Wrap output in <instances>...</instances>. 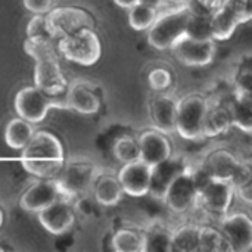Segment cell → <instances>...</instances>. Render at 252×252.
I'll return each mask as SVG.
<instances>
[{
	"label": "cell",
	"instance_id": "cell-24",
	"mask_svg": "<svg viewBox=\"0 0 252 252\" xmlns=\"http://www.w3.org/2000/svg\"><path fill=\"white\" fill-rule=\"evenodd\" d=\"M239 25V21L223 6H219L213 15L210 16V28H211V37L216 41H224L229 40L236 27Z\"/></svg>",
	"mask_w": 252,
	"mask_h": 252
},
{
	"label": "cell",
	"instance_id": "cell-2",
	"mask_svg": "<svg viewBox=\"0 0 252 252\" xmlns=\"http://www.w3.org/2000/svg\"><path fill=\"white\" fill-rule=\"evenodd\" d=\"M24 50L35 61V87L50 96L62 94L68 87V81L61 69L59 59L53 46V38L27 37Z\"/></svg>",
	"mask_w": 252,
	"mask_h": 252
},
{
	"label": "cell",
	"instance_id": "cell-11",
	"mask_svg": "<svg viewBox=\"0 0 252 252\" xmlns=\"http://www.w3.org/2000/svg\"><path fill=\"white\" fill-rule=\"evenodd\" d=\"M220 232L230 251L248 252L252 248V221L248 214H224L220 221Z\"/></svg>",
	"mask_w": 252,
	"mask_h": 252
},
{
	"label": "cell",
	"instance_id": "cell-16",
	"mask_svg": "<svg viewBox=\"0 0 252 252\" xmlns=\"http://www.w3.org/2000/svg\"><path fill=\"white\" fill-rule=\"evenodd\" d=\"M186 162L180 157H168L167 159L161 161L159 164L152 167L151 171V186H149V193L155 198L162 201L165 196V192L171 182L185 171Z\"/></svg>",
	"mask_w": 252,
	"mask_h": 252
},
{
	"label": "cell",
	"instance_id": "cell-27",
	"mask_svg": "<svg viewBox=\"0 0 252 252\" xmlns=\"http://www.w3.org/2000/svg\"><path fill=\"white\" fill-rule=\"evenodd\" d=\"M158 16V9L146 3H136L128 9V24L136 31L148 30Z\"/></svg>",
	"mask_w": 252,
	"mask_h": 252
},
{
	"label": "cell",
	"instance_id": "cell-32",
	"mask_svg": "<svg viewBox=\"0 0 252 252\" xmlns=\"http://www.w3.org/2000/svg\"><path fill=\"white\" fill-rule=\"evenodd\" d=\"M185 34L196 40H213L211 28H210V16L190 13Z\"/></svg>",
	"mask_w": 252,
	"mask_h": 252
},
{
	"label": "cell",
	"instance_id": "cell-44",
	"mask_svg": "<svg viewBox=\"0 0 252 252\" xmlns=\"http://www.w3.org/2000/svg\"><path fill=\"white\" fill-rule=\"evenodd\" d=\"M0 251H3V248H1V247H0Z\"/></svg>",
	"mask_w": 252,
	"mask_h": 252
},
{
	"label": "cell",
	"instance_id": "cell-35",
	"mask_svg": "<svg viewBox=\"0 0 252 252\" xmlns=\"http://www.w3.org/2000/svg\"><path fill=\"white\" fill-rule=\"evenodd\" d=\"M148 81H149V86L152 87V90L155 92H164L167 90L171 83H173V78H171V72L165 68H155L149 72L148 75Z\"/></svg>",
	"mask_w": 252,
	"mask_h": 252
},
{
	"label": "cell",
	"instance_id": "cell-9",
	"mask_svg": "<svg viewBox=\"0 0 252 252\" xmlns=\"http://www.w3.org/2000/svg\"><path fill=\"white\" fill-rule=\"evenodd\" d=\"M170 50L186 66H207L214 61L216 43L214 40H196L183 34Z\"/></svg>",
	"mask_w": 252,
	"mask_h": 252
},
{
	"label": "cell",
	"instance_id": "cell-10",
	"mask_svg": "<svg viewBox=\"0 0 252 252\" xmlns=\"http://www.w3.org/2000/svg\"><path fill=\"white\" fill-rule=\"evenodd\" d=\"M233 185L227 180L208 179L198 190V201L201 207L214 216L227 214L233 201Z\"/></svg>",
	"mask_w": 252,
	"mask_h": 252
},
{
	"label": "cell",
	"instance_id": "cell-33",
	"mask_svg": "<svg viewBox=\"0 0 252 252\" xmlns=\"http://www.w3.org/2000/svg\"><path fill=\"white\" fill-rule=\"evenodd\" d=\"M220 6L226 7L239 21V24H245L251 19V0H221Z\"/></svg>",
	"mask_w": 252,
	"mask_h": 252
},
{
	"label": "cell",
	"instance_id": "cell-17",
	"mask_svg": "<svg viewBox=\"0 0 252 252\" xmlns=\"http://www.w3.org/2000/svg\"><path fill=\"white\" fill-rule=\"evenodd\" d=\"M140 161L154 167L171 157V143L159 130H146L139 137Z\"/></svg>",
	"mask_w": 252,
	"mask_h": 252
},
{
	"label": "cell",
	"instance_id": "cell-36",
	"mask_svg": "<svg viewBox=\"0 0 252 252\" xmlns=\"http://www.w3.org/2000/svg\"><path fill=\"white\" fill-rule=\"evenodd\" d=\"M221 0H186V7L190 13L211 16L213 12L220 6Z\"/></svg>",
	"mask_w": 252,
	"mask_h": 252
},
{
	"label": "cell",
	"instance_id": "cell-12",
	"mask_svg": "<svg viewBox=\"0 0 252 252\" xmlns=\"http://www.w3.org/2000/svg\"><path fill=\"white\" fill-rule=\"evenodd\" d=\"M68 199L58 182V179H46L30 186L21 196L19 205L27 213H38L52 205L58 199ZM69 201V199H68Z\"/></svg>",
	"mask_w": 252,
	"mask_h": 252
},
{
	"label": "cell",
	"instance_id": "cell-39",
	"mask_svg": "<svg viewBox=\"0 0 252 252\" xmlns=\"http://www.w3.org/2000/svg\"><path fill=\"white\" fill-rule=\"evenodd\" d=\"M235 193L239 195V198L245 202V204H251V182L250 183H244V185H239V186H235L233 188Z\"/></svg>",
	"mask_w": 252,
	"mask_h": 252
},
{
	"label": "cell",
	"instance_id": "cell-20",
	"mask_svg": "<svg viewBox=\"0 0 252 252\" xmlns=\"http://www.w3.org/2000/svg\"><path fill=\"white\" fill-rule=\"evenodd\" d=\"M176 111L177 102L168 94H158L149 105L151 120L157 130L164 134L176 131Z\"/></svg>",
	"mask_w": 252,
	"mask_h": 252
},
{
	"label": "cell",
	"instance_id": "cell-42",
	"mask_svg": "<svg viewBox=\"0 0 252 252\" xmlns=\"http://www.w3.org/2000/svg\"><path fill=\"white\" fill-rule=\"evenodd\" d=\"M161 1H165L170 4H185L186 3V0H161Z\"/></svg>",
	"mask_w": 252,
	"mask_h": 252
},
{
	"label": "cell",
	"instance_id": "cell-28",
	"mask_svg": "<svg viewBox=\"0 0 252 252\" xmlns=\"http://www.w3.org/2000/svg\"><path fill=\"white\" fill-rule=\"evenodd\" d=\"M143 251L170 252L173 251L171 232L164 227H152L143 235Z\"/></svg>",
	"mask_w": 252,
	"mask_h": 252
},
{
	"label": "cell",
	"instance_id": "cell-1",
	"mask_svg": "<svg viewBox=\"0 0 252 252\" xmlns=\"http://www.w3.org/2000/svg\"><path fill=\"white\" fill-rule=\"evenodd\" d=\"M21 164L24 170L38 179H55L63 167V146L49 131H34L22 148Z\"/></svg>",
	"mask_w": 252,
	"mask_h": 252
},
{
	"label": "cell",
	"instance_id": "cell-43",
	"mask_svg": "<svg viewBox=\"0 0 252 252\" xmlns=\"http://www.w3.org/2000/svg\"><path fill=\"white\" fill-rule=\"evenodd\" d=\"M3 220H4V217H3V213H1V210H0V227L3 226Z\"/></svg>",
	"mask_w": 252,
	"mask_h": 252
},
{
	"label": "cell",
	"instance_id": "cell-14",
	"mask_svg": "<svg viewBox=\"0 0 252 252\" xmlns=\"http://www.w3.org/2000/svg\"><path fill=\"white\" fill-rule=\"evenodd\" d=\"M37 219L46 232L56 236L68 233L75 223V214L69 205V201L63 198L58 199L52 205L38 211Z\"/></svg>",
	"mask_w": 252,
	"mask_h": 252
},
{
	"label": "cell",
	"instance_id": "cell-26",
	"mask_svg": "<svg viewBox=\"0 0 252 252\" xmlns=\"http://www.w3.org/2000/svg\"><path fill=\"white\" fill-rule=\"evenodd\" d=\"M173 250L182 252L199 251V227L186 224L171 233Z\"/></svg>",
	"mask_w": 252,
	"mask_h": 252
},
{
	"label": "cell",
	"instance_id": "cell-31",
	"mask_svg": "<svg viewBox=\"0 0 252 252\" xmlns=\"http://www.w3.org/2000/svg\"><path fill=\"white\" fill-rule=\"evenodd\" d=\"M114 155L115 158L123 162H133L140 159V149H139V142L130 136H124L120 137L115 145H114Z\"/></svg>",
	"mask_w": 252,
	"mask_h": 252
},
{
	"label": "cell",
	"instance_id": "cell-3",
	"mask_svg": "<svg viewBox=\"0 0 252 252\" xmlns=\"http://www.w3.org/2000/svg\"><path fill=\"white\" fill-rule=\"evenodd\" d=\"M190 12L186 4H179L177 9L158 15L154 24L148 28V41L158 50L170 49L185 32Z\"/></svg>",
	"mask_w": 252,
	"mask_h": 252
},
{
	"label": "cell",
	"instance_id": "cell-19",
	"mask_svg": "<svg viewBox=\"0 0 252 252\" xmlns=\"http://www.w3.org/2000/svg\"><path fill=\"white\" fill-rule=\"evenodd\" d=\"M239 165H241V161L236 158V155H233L232 152L226 149H219L205 158L201 170L205 173L208 179H219V180L230 182L236 170L239 168Z\"/></svg>",
	"mask_w": 252,
	"mask_h": 252
},
{
	"label": "cell",
	"instance_id": "cell-6",
	"mask_svg": "<svg viewBox=\"0 0 252 252\" xmlns=\"http://www.w3.org/2000/svg\"><path fill=\"white\" fill-rule=\"evenodd\" d=\"M207 99L199 94H189L177 102L176 131L186 140H199L204 137L202 124L207 111Z\"/></svg>",
	"mask_w": 252,
	"mask_h": 252
},
{
	"label": "cell",
	"instance_id": "cell-38",
	"mask_svg": "<svg viewBox=\"0 0 252 252\" xmlns=\"http://www.w3.org/2000/svg\"><path fill=\"white\" fill-rule=\"evenodd\" d=\"M236 92L251 93V71L250 69L241 72L239 80H238V89H236Z\"/></svg>",
	"mask_w": 252,
	"mask_h": 252
},
{
	"label": "cell",
	"instance_id": "cell-41",
	"mask_svg": "<svg viewBox=\"0 0 252 252\" xmlns=\"http://www.w3.org/2000/svg\"><path fill=\"white\" fill-rule=\"evenodd\" d=\"M140 3H146V4H151V6H155L158 7L161 4V0H139Z\"/></svg>",
	"mask_w": 252,
	"mask_h": 252
},
{
	"label": "cell",
	"instance_id": "cell-30",
	"mask_svg": "<svg viewBox=\"0 0 252 252\" xmlns=\"http://www.w3.org/2000/svg\"><path fill=\"white\" fill-rule=\"evenodd\" d=\"M229 250L223 233L214 227H199V251L217 252Z\"/></svg>",
	"mask_w": 252,
	"mask_h": 252
},
{
	"label": "cell",
	"instance_id": "cell-4",
	"mask_svg": "<svg viewBox=\"0 0 252 252\" xmlns=\"http://www.w3.org/2000/svg\"><path fill=\"white\" fill-rule=\"evenodd\" d=\"M58 50L65 59L74 63L92 66L102 56V43L93 30L86 28L61 37Z\"/></svg>",
	"mask_w": 252,
	"mask_h": 252
},
{
	"label": "cell",
	"instance_id": "cell-23",
	"mask_svg": "<svg viewBox=\"0 0 252 252\" xmlns=\"http://www.w3.org/2000/svg\"><path fill=\"white\" fill-rule=\"evenodd\" d=\"M94 199L99 205L115 207L123 198V188L117 177L103 174L94 180Z\"/></svg>",
	"mask_w": 252,
	"mask_h": 252
},
{
	"label": "cell",
	"instance_id": "cell-40",
	"mask_svg": "<svg viewBox=\"0 0 252 252\" xmlns=\"http://www.w3.org/2000/svg\"><path fill=\"white\" fill-rule=\"evenodd\" d=\"M114 3L123 9H130L131 6H134L136 3H139V0H114Z\"/></svg>",
	"mask_w": 252,
	"mask_h": 252
},
{
	"label": "cell",
	"instance_id": "cell-7",
	"mask_svg": "<svg viewBox=\"0 0 252 252\" xmlns=\"http://www.w3.org/2000/svg\"><path fill=\"white\" fill-rule=\"evenodd\" d=\"M46 24L53 40L80 30L94 28L93 16L87 10L75 6H62L50 9L46 15Z\"/></svg>",
	"mask_w": 252,
	"mask_h": 252
},
{
	"label": "cell",
	"instance_id": "cell-8",
	"mask_svg": "<svg viewBox=\"0 0 252 252\" xmlns=\"http://www.w3.org/2000/svg\"><path fill=\"white\" fill-rule=\"evenodd\" d=\"M198 183L193 176V170L186 167L168 186L164 202L176 214H185L196 205L198 201Z\"/></svg>",
	"mask_w": 252,
	"mask_h": 252
},
{
	"label": "cell",
	"instance_id": "cell-21",
	"mask_svg": "<svg viewBox=\"0 0 252 252\" xmlns=\"http://www.w3.org/2000/svg\"><path fill=\"white\" fill-rule=\"evenodd\" d=\"M232 126L229 108L221 103H207L204 115L202 134L204 137H217L226 133Z\"/></svg>",
	"mask_w": 252,
	"mask_h": 252
},
{
	"label": "cell",
	"instance_id": "cell-18",
	"mask_svg": "<svg viewBox=\"0 0 252 252\" xmlns=\"http://www.w3.org/2000/svg\"><path fill=\"white\" fill-rule=\"evenodd\" d=\"M66 96L63 99L66 109L75 111L83 115L96 114L100 109V97L90 87L83 83H72L66 87Z\"/></svg>",
	"mask_w": 252,
	"mask_h": 252
},
{
	"label": "cell",
	"instance_id": "cell-25",
	"mask_svg": "<svg viewBox=\"0 0 252 252\" xmlns=\"http://www.w3.org/2000/svg\"><path fill=\"white\" fill-rule=\"evenodd\" d=\"M34 134L31 123L18 117L10 120L4 127V142L12 149H22Z\"/></svg>",
	"mask_w": 252,
	"mask_h": 252
},
{
	"label": "cell",
	"instance_id": "cell-37",
	"mask_svg": "<svg viewBox=\"0 0 252 252\" xmlns=\"http://www.w3.org/2000/svg\"><path fill=\"white\" fill-rule=\"evenodd\" d=\"M24 7L31 13H47L52 9L53 0H22Z\"/></svg>",
	"mask_w": 252,
	"mask_h": 252
},
{
	"label": "cell",
	"instance_id": "cell-22",
	"mask_svg": "<svg viewBox=\"0 0 252 252\" xmlns=\"http://www.w3.org/2000/svg\"><path fill=\"white\" fill-rule=\"evenodd\" d=\"M230 112L232 126L238 127L245 134H250L252 130V106L251 93L236 92L235 99L227 106Z\"/></svg>",
	"mask_w": 252,
	"mask_h": 252
},
{
	"label": "cell",
	"instance_id": "cell-13",
	"mask_svg": "<svg viewBox=\"0 0 252 252\" xmlns=\"http://www.w3.org/2000/svg\"><path fill=\"white\" fill-rule=\"evenodd\" d=\"M58 179L65 196L71 201L74 196L86 193L96 180V167L90 162H71L61 170Z\"/></svg>",
	"mask_w": 252,
	"mask_h": 252
},
{
	"label": "cell",
	"instance_id": "cell-34",
	"mask_svg": "<svg viewBox=\"0 0 252 252\" xmlns=\"http://www.w3.org/2000/svg\"><path fill=\"white\" fill-rule=\"evenodd\" d=\"M27 37L32 38H52L47 24H46V16L41 13H34V16L28 21L27 24Z\"/></svg>",
	"mask_w": 252,
	"mask_h": 252
},
{
	"label": "cell",
	"instance_id": "cell-5",
	"mask_svg": "<svg viewBox=\"0 0 252 252\" xmlns=\"http://www.w3.org/2000/svg\"><path fill=\"white\" fill-rule=\"evenodd\" d=\"M50 108L66 109L65 102L58 96H50L37 87H24L15 96V111L18 117L35 124L46 118Z\"/></svg>",
	"mask_w": 252,
	"mask_h": 252
},
{
	"label": "cell",
	"instance_id": "cell-15",
	"mask_svg": "<svg viewBox=\"0 0 252 252\" xmlns=\"http://www.w3.org/2000/svg\"><path fill=\"white\" fill-rule=\"evenodd\" d=\"M151 171L152 167L140 159L124 164L117 177L123 192L134 198L148 195L151 186Z\"/></svg>",
	"mask_w": 252,
	"mask_h": 252
},
{
	"label": "cell",
	"instance_id": "cell-29",
	"mask_svg": "<svg viewBox=\"0 0 252 252\" xmlns=\"http://www.w3.org/2000/svg\"><path fill=\"white\" fill-rule=\"evenodd\" d=\"M112 248L117 252L143 251V235L130 229H120L112 238Z\"/></svg>",
	"mask_w": 252,
	"mask_h": 252
}]
</instances>
